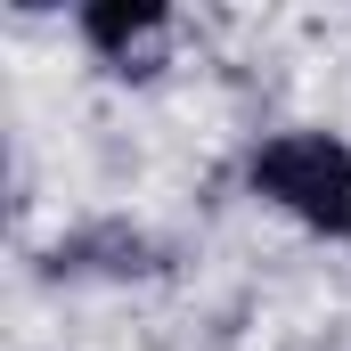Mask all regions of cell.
Wrapping results in <instances>:
<instances>
[{
    "label": "cell",
    "mask_w": 351,
    "mask_h": 351,
    "mask_svg": "<svg viewBox=\"0 0 351 351\" xmlns=\"http://www.w3.org/2000/svg\"><path fill=\"white\" fill-rule=\"evenodd\" d=\"M245 188L311 237H351V147L335 131H269L245 156Z\"/></svg>",
    "instance_id": "6da1fadb"
},
{
    "label": "cell",
    "mask_w": 351,
    "mask_h": 351,
    "mask_svg": "<svg viewBox=\"0 0 351 351\" xmlns=\"http://www.w3.org/2000/svg\"><path fill=\"white\" fill-rule=\"evenodd\" d=\"M74 25H82V41L114 66V74H156V66H147V49L172 33L164 0H90Z\"/></svg>",
    "instance_id": "7a4b0ae2"
}]
</instances>
